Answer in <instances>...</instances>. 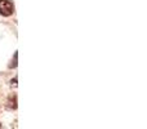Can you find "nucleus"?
I'll use <instances>...</instances> for the list:
<instances>
[{
    "label": "nucleus",
    "mask_w": 147,
    "mask_h": 129,
    "mask_svg": "<svg viewBox=\"0 0 147 129\" xmlns=\"http://www.w3.org/2000/svg\"><path fill=\"white\" fill-rule=\"evenodd\" d=\"M14 12V5L10 0H0V14L3 17H9Z\"/></svg>",
    "instance_id": "1"
},
{
    "label": "nucleus",
    "mask_w": 147,
    "mask_h": 129,
    "mask_svg": "<svg viewBox=\"0 0 147 129\" xmlns=\"http://www.w3.org/2000/svg\"><path fill=\"white\" fill-rule=\"evenodd\" d=\"M17 56L18 54L17 53H14V61H13V63H10L9 65V67L12 68V67H16V66H17Z\"/></svg>",
    "instance_id": "3"
},
{
    "label": "nucleus",
    "mask_w": 147,
    "mask_h": 129,
    "mask_svg": "<svg viewBox=\"0 0 147 129\" xmlns=\"http://www.w3.org/2000/svg\"><path fill=\"white\" fill-rule=\"evenodd\" d=\"M17 80H18L17 78L12 79V81H10V85H12V86H14V88H16V86H17Z\"/></svg>",
    "instance_id": "4"
},
{
    "label": "nucleus",
    "mask_w": 147,
    "mask_h": 129,
    "mask_svg": "<svg viewBox=\"0 0 147 129\" xmlns=\"http://www.w3.org/2000/svg\"><path fill=\"white\" fill-rule=\"evenodd\" d=\"M0 128H1V124H0Z\"/></svg>",
    "instance_id": "5"
},
{
    "label": "nucleus",
    "mask_w": 147,
    "mask_h": 129,
    "mask_svg": "<svg viewBox=\"0 0 147 129\" xmlns=\"http://www.w3.org/2000/svg\"><path fill=\"white\" fill-rule=\"evenodd\" d=\"M7 107L9 110H16L17 109V96H16V94L9 96V98H8V101H7Z\"/></svg>",
    "instance_id": "2"
}]
</instances>
